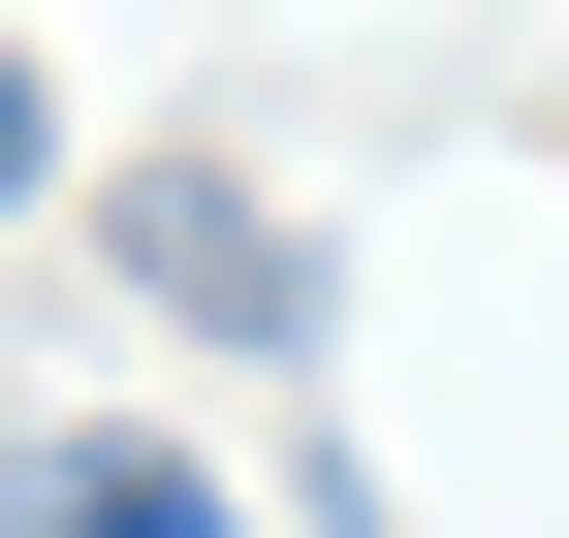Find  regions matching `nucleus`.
I'll return each mask as SVG.
<instances>
[{
    "instance_id": "1",
    "label": "nucleus",
    "mask_w": 569,
    "mask_h": 538,
    "mask_svg": "<svg viewBox=\"0 0 569 538\" xmlns=\"http://www.w3.org/2000/svg\"><path fill=\"white\" fill-rule=\"evenodd\" d=\"M0 538H222V476H190V444H0Z\"/></svg>"
},
{
    "instance_id": "2",
    "label": "nucleus",
    "mask_w": 569,
    "mask_h": 538,
    "mask_svg": "<svg viewBox=\"0 0 569 538\" xmlns=\"http://www.w3.org/2000/svg\"><path fill=\"white\" fill-rule=\"evenodd\" d=\"M32 190H63V96H32V63H0V222H32Z\"/></svg>"
}]
</instances>
